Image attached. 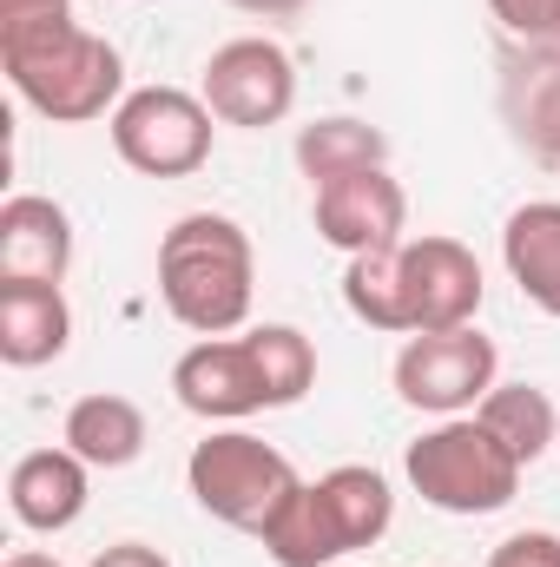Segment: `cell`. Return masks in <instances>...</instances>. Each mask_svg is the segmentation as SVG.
Masks as SVG:
<instances>
[{
    "label": "cell",
    "instance_id": "obj_1",
    "mask_svg": "<svg viewBox=\"0 0 560 567\" xmlns=\"http://www.w3.org/2000/svg\"><path fill=\"white\" fill-rule=\"evenodd\" d=\"M317 390V343L297 323H258L245 337H198L172 363V396L205 423H245L290 410Z\"/></svg>",
    "mask_w": 560,
    "mask_h": 567
},
{
    "label": "cell",
    "instance_id": "obj_2",
    "mask_svg": "<svg viewBox=\"0 0 560 567\" xmlns=\"http://www.w3.org/2000/svg\"><path fill=\"white\" fill-rule=\"evenodd\" d=\"M0 73L7 86L53 126L113 120L126 100V60L106 33H86L73 13L0 27Z\"/></svg>",
    "mask_w": 560,
    "mask_h": 567
},
{
    "label": "cell",
    "instance_id": "obj_3",
    "mask_svg": "<svg viewBox=\"0 0 560 567\" xmlns=\"http://www.w3.org/2000/svg\"><path fill=\"white\" fill-rule=\"evenodd\" d=\"M158 297L191 337H238L258 297L251 231L225 212H185L158 238Z\"/></svg>",
    "mask_w": 560,
    "mask_h": 567
},
{
    "label": "cell",
    "instance_id": "obj_4",
    "mask_svg": "<svg viewBox=\"0 0 560 567\" xmlns=\"http://www.w3.org/2000/svg\"><path fill=\"white\" fill-rule=\"evenodd\" d=\"M390 522H396L390 475L370 462H336L330 475L297 482V495L271 515L258 542L278 567H336L356 548H376Z\"/></svg>",
    "mask_w": 560,
    "mask_h": 567
},
{
    "label": "cell",
    "instance_id": "obj_5",
    "mask_svg": "<svg viewBox=\"0 0 560 567\" xmlns=\"http://www.w3.org/2000/svg\"><path fill=\"white\" fill-rule=\"evenodd\" d=\"M297 482H303L297 462L283 455L278 442L251 435V429H211V435L191 442V455H185V488H191V502H198L211 522L238 528V535H265L271 515L297 495Z\"/></svg>",
    "mask_w": 560,
    "mask_h": 567
},
{
    "label": "cell",
    "instance_id": "obj_6",
    "mask_svg": "<svg viewBox=\"0 0 560 567\" xmlns=\"http://www.w3.org/2000/svg\"><path fill=\"white\" fill-rule=\"evenodd\" d=\"M403 475L442 515H501L521 495V462L475 416H442L435 429H422L403 455Z\"/></svg>",
    "mask_w": 560,
    "mask_h": 567
},
{
    "label": "cell",
    "instance_id": "obj_7",
    "mask_svg": "<svg viewBox=\"0 0 560 567\" xmlns=\"http://www.w3.org/2000/svg\"><path fill=\"white\" fill-rule=\"evenodd\" d=\"M106 133L139 178H191L211 158L218 113L205 106V93H185V86H133L113 106Z\"/></svg>",
    "mask_w": 560,
    "mask_h": 567
},
{
    "label": "cell",
    "instance_id": "obj_8",
    "mask_svg": "<svg viewBox=\"0 0 560 567\" xmlns=\"http://www.w3.org/2000/svg\"><path fill=\"white\" fill-rule=\"evenodd\" d=\"M495 370H501V350L495 337H481L475 323L462 330H428V337H409L396 350V396L422 410V416H475L481 396L495 390Z\"/></svg>",
    "mask_w": 560,
    "mask_h": 567
},
{
    "label": "cell",
    "instance_id": "obj_9",
    "mask_svg": "<svg viewBox=\"0 0 560 567\" xmlns=\"http://www.w3.org/2000/svg\"><path fill=\"white\" fill-rule=\"evenodd\" d=\"M481 258L448 238V231H422L403 238L396 251V303H403V337H428V330H462L481 310Z\"/></svg>",
    "mask_w": 560,
    "mask_h": 567
},
{
    "label": "cell",
    "instance_id": "obj_10",
    "mask_svg": "<svg viewBox=\"0 0 560 567\" xmlns=\"http://www.w3.org/2000/svg\"><path fill=\"white\" fill-rule=\"evenodd\" d=\"M198 93L218 113V126L265 133V126H283L290 106H297V60L283 53L278 40H265V33H238V40H225L205 60Z\"/></svg>",
    "mask_w": 560,
    "mask_h": 567
},
{
    "label": "cell",
    "instance_id": "obj_11",
    "mask_svg": "<svg viewBox=\"0 0 560 567\" xmlns=\"http://www.w3.org/2000/svg\"><path fill=\"white\" fill-rule=\"evenodd\" d=\"M310 225L343 258L396 251L403 231H409V192H403V178L390 165H370V172H350V178L317 185L310 192Z\"/></svg>",
    "mask_w": 560,
    "mask_h": 567
},
{
    "label": "cell",
    "instance_id": "obj_12",
    "mask_svg": "<svg viewBox=\"0 0 560 567\" xmlns=\"http://www.w3.org/2000/svg\"><path fill=\"white\" fill-rule=\"evenodd\" d=\"M86 502H93V468H86L66 442L27 449V455L7 468V508H13V522L33 528V535H66V528L86 515Z\"/></svg>",
    "mask_w": 560,
    "mask_h": 567
},
{
    "label": "cell",
    "instance_id": "obj_13",
    "mask_svg": "<svg viewBox=\"0 0 560 567\" xmlns=\"http://www.w3.org/2000/svg\"><path fill=\"white\" fill-rule=\"evenodd\" d=\"M501 120L515 145H528L541 165H560V40L515 47L501 60Z\"/></svg>",
    "mask_w": 560,
    "mask_h": 567
},
{
    "label": "cell",
    "instance_id": "obj_14",
    "mask_svg": "<svg viewBox=\"0 0 560 567\" xmlns=\"http://www.w3.org/2000/svg\"><path fill=\"white\" fill-rule=\"evenodd\" d=\"M73 271V218L40 192H13L0 205V284H66Z\"/></svg>",
    "mask_w": 560,
    "mask_h": 567
},
{
    "label": "cell",
    "instance_id": "obj_15",
    "mask_svg": "<svg viewBox=\"0 0 560 567\" xmlns=\"http://www.w3.org/2000/svg\"><path fill=\"white\" fill-rule=\"evenodd\" d=\"M73 343V303L60 284H0V363L40 370L66 357Z\"/></svg>",
    "mask_w": 560,
    "mask_h": 567
},
{
    "label": "cell",
    "instance_id": "obj_16",
    "mask_svg": "<svg viewBox=\"0 0 560 567\" xmlns=\"http://www.w3.org/2000/svg\"><path fill=\"white\" fill-rule=\"evenodd\" d=\"M501 265L535 310L560 317V198H528L501 225Z\"/></svg>",
    "mask_w": 560,
    "mask_h": 567
},
{
    "label": "cell",
    "instance_id": "obj_17",
    "mask_svg": "<svg viewBox=\"0 0 560 567\" xmlns=\"http://www.w3.org/2000/svg\"><path fill=\"white\" fill-rule=\"evenodd\" d=\"M60 442H66L86 468H133L145 455V442H152V429H145V410L133 396L93 390V396H80V403L66 410Z\"/></svg>",
    "mask_w": 560,
    "mask_h": 567
},
{
    "label": "cell",
    "instance_id": "obj_18",
    "mask_svg": "<svg viewBox=\"0 0 560 567\" xmlns=\"http://www.w3.org/2000/svg\"><path fill=\"white\" fill-rule=\"evenodd\" d=\"M475 423L488 429V435L521 462V468H528V462H541V455L560 442V410H554V396H548L541 383H495V390L481 396Z\"/></svg>",
    "mask_w": 560,
    "mask_h": 567
},
{
    "label": "cell",
    "instance_id": "obj_19",
    "mask_svg": "<svg viewBox=\"0 0 560 567\" xmlns=\"http://www.w3.org/2000/svg\"><path fill=\"white\" fill-rule=\"evenodd\" d=\"M370 165H390V140L370 126V120H350V113H330V120H310L297 133V172L317 185L330 178H350V172H370Z\"/></svg>",
    "mask_w": 560,
    "mask_h": 567
},
{
    "label": "cell",
    "instance_id": "obj_20",
    "mask_svg": "<svg viewBox=\"0 0 560 567\" xmlns=\"http://www.w3.org/2000/svg\"><path fill=\"white\" fill-rule=\"evenodd\" d=\"M396 251H403V245H396ZM396 251H363V258H350V271H343V303H350L356 323H370V330H396V337H403Z\"/></svg>",
    "mask_w": 560,
    "mask_h": 567
},
{
    "label": "cell",
    "instance_id": "obj_21",
    "mask_svg": "<svg viewBox=\"0 0 560 567\" xmlns=\"http://www.w3.org/2000/svg\"><path fill=\"white\" fill-rule=\"evenodd\" d=\"M488 13H495L521 47H535V40H560V0H488Z\"/></svg>",
    "mask_w": 560,
    "mask_h": 567
},
{
    "label": "cell",
    "instance_id": "obj_22",
    "mask_svg": "<svg viewBox=\"0 0 560 567\" xmlns=\"http://www.w3.org/2000/svg\"><path fill=\"white\" fill-rule=\"evenodd\" d=\"M488 567H560V535L521 528V535H508V542L488 555Z\"/></svg>",
    "mask_w": 560,
    "mask_h": 567
},
{
    "label": "cell",
    "instance_id": "obj_23",
    "mask_svg": "<svg viewBox=\"0 0 560 567\" xmlns=\"http://www.w3.org/2000/svg\"><path fill=\"white\" fill-rule=\"evenodd\" d=\"M86 567H172V561H165L152 542H113V548H100Z\"/></svg>",
    "mask_w": 560,
    "mask_h": 567
},
{
    "label": "cell",
    "instance_id": "obj_24",
    "mask_svg": "<svg viewBox=\"0 0 560 567\" xmlns=\"http://www.w3.org/2000/svg\"><path fill=\"white\" fill-rule=\"evenodd\" d=\"M53 13H73V0H0V27H20V20H53Z\"/></svg>",
    "mask_w": 560,
    "mask_h": 567
},
{
    "label": "cell",
    "instance_id": "obj_25",
    "mask_svg": "<svg viewBox=\"0 0 560 567\" xmlns=\"http://www.w3.org/2000/svg\"><path fill=\"white\" fill-rule=\"evenodd\" d=\"M225 7H238V13H258V20H290V13H303L310 0H225Z\"/></svg>",
    "mask_w": 560,
    "mask_h": 567
},
{
    "label": "cell",
    "instance_id": "obj_26",
    "mask_svg": "<svg viewBox=\"0 0 560 567\" xmlns=\"http://www.w3.org/2000/svg\"><path fill=\"white\" fill-rule=\"evenodd\" d=\"M7 567H60V555H40V548H20V555H7Z\"/></svg>",
    "mask_w": 560,
    "mask_h": 567
},
{
    "label": "cell",
    "instance_id": "obj_27",
    "mask_svg": "<svg viewBox=\"0 0 560 567\" xmlns=\"http://www.w3.org/2000/svg\"><path fill=\"white\" fill-rule=\"evenodd\" d=\"M554 449H560V442H554Z\"/></svg>",
    "mask_w": 560,
    "mask_h": 567
}]
</instances>
